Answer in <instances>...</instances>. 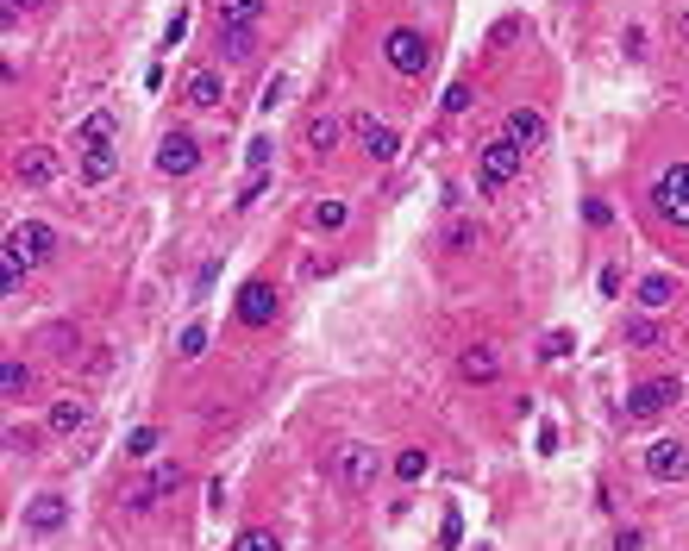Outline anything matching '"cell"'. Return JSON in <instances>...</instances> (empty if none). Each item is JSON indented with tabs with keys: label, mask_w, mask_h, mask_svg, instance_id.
<instances>
[{
	"label": "cell",
	"mask_w": 689,
	"mask_h": 551,
	"mask_svg": "<svg viewBox=\"0 0 689 551\" xmlns=\"http://www.w3.org/2000/svg\"><path fill=\"white\" fill-rule=\"evenodd\" d=\"M677 401H683V376H646V382H633V389H627L621 414H627V426H652V420L671 414Z\"/></svg>",
	"instance_id": "6da1fadb"
},
{
	"label": "cell",
	"mask_w": 689,
	"mask_h": 551,
	"mask_svg": "<svg viewBox=\"0 0 689 551\" xmlns=\"http://www.w3.org/2000/svg\"><path fill=\"white\" fill-rule=\"evenodd\" d=\"M520 170H527V151H520L508 132H495L489 145L477 151V188H483V195H502L508 182H520Z\"/></svg>",
	"instance_id": "7a4b0ae2"
},
{
	"label": "cell",
	"mask_w": 689,
	"mask_h": 551,
	"mask_svg": "<svg viewBox=\"0 0 689 551\" xmlns=\"http://www.w3.org/2000/svg\"><path fill=\"white\" fill-rule=\"evenodd\" d=\"M182 476H188V470H182L176 458H163L157 470H145L138 483H126V514H151V508H163V501L182 489Z\"/></svg>",
	"instance_id": "3957f363"
},
{
	"label": "cell",
	"mask_w": 689,
	"mask_h": 551,
	"mask_svg": "<svg viewBox=\"0 0 689 551\" xmlns=\"http://www.w3.org/2000/svg\"><path fill=\"white\" fill-rule=\"evenodd\" d=\"M652 207H658V220L689 226V157L664 163V170L652 176Z\"/></svg>",
	"instance_id": "277c9868"
},
{
	"label": "cell",
	"mask_w": 689,
	"mask_h": 551,
	"mask_svg": "<svg viewBox=\"0 0 689 551\" xmlns=\"http://www.w3.org/2000/svg\"><path fill=\"white\" fill-rule=\"evenodd\" d=\"M51 257H57V232L44 220H26V226L7 232V270H38V263H51Z\"/></svg>",
	"instance_id": "5b68a950"
},
{
	"label": "cell",
	"mask_w": 689,
	"mask_h": 551,
	"mask_svg": "<svg viewBox=\"0 0 689 551\" xmlns=\"http://www.w3.org/2000/svg\"><path fill=\"white\" fill-rule=\"evenodd\" d=\"M383 63L395 69V76H420V69L433 63V44H426L420 26H389L383 32Z\"/></svg>",
	"instance_id": "8992f818"
},
{
	"label": "cell",
	"mask_w": 689,
	"mask_h": 551,
	"mask_svg": "<svg viewBox=\"0 0 689 551\" xmlns=\"http://www.w3.org/2000/svg\"><path fill=\"white\" fill-rule=\"evenodd\" d=\"M351 138H358V151H364L370 163H395V157H401V132L389 126V119H376V113L351 119Z\"/></svg>",
	"instance_id": "52a82bcc"
},
{
	"label": "cell",
	"mask_w": 689,
	"mask_h": 551,
	"mask_svg": "<svg viewBox=\"0 0 689 551\" xmlns=\"http://www.w3.org/2000/svg\"><path fill=\"white\" fill-rule=\"evenodd\" d=\"M376 470H383V458H376L370 445H345L339 458H332V476H339V489H351V495H364L376 483Z\"/></svg>",
	"instance_id": "ba28073f"
},
{
	"label": "cell",
	"mask_w": 689,
	"mask_h": 551,
	"mask_svg": "<svg viewBox=\"0 0 689 551\" xmlns=\"http://www.w3.org/2000/svg\"><path fill=\"white\" fill-rule=\"evenodd\" d=\"M57 170H63V163H57L51 145H19L13 151V182H26V188H51Z\"/></svg>",
	"instance_id": "9c48e42d"
},
{
	"label": "cell",
	"mask_w": 689,
	"mask_h": 551,
	"mask_svg": "<svg viewBox=\"0 0 689 551\" xmlns=\"http://www.w3.org/2000/svg\"><path fill=\"white\" fill-rule=\"evenodd\" d=\"M157 170H163V176H195V170H201V145H195V132H163V145H157Z\"/></svg>",
	"instance_id": "30bf717a"
},
{
	"label": "cell",
	"mask_w": 689,
	"mask_h": 551,
	"mask_svg": "<svg viewBox=\"0 0 689 551\" xmlns=\"http://www.w3.org/2000/svg\"><path fill=\"white\" fill-rule=\"evenodd\" d=\"M276 307H282V295H276V282H245L239 289V326H270L276 320Z\"/></svg>",
	"instance_id": "8fae6325"
},
{
	"label": "cell",
	"mask_w": 689,
	"mask_h": 551,
	"mask_svg": "<svg viewBox=\"0 0 689 551\" xmlns=\"http://www.w3.org/2000/svg\"><path fill=\"white\" fill-rule=\"evenodd\" d=\"M182 107H195V113H220V107H226V76H220V69H195V76L182 82Z\"/></svg>",
	"instance_id": "7c38bea8"
},
{
	"label": "cell",
	"mask_w": 689,
	"mask_h": 551,
	"mask_svg": "<svg viewBox=\"0 0 689 551\" xmlns=\"http://www.w3.org/2000/svg\"><path fill=\"white\" fill-rule=\"evenodd\" d=\"M458 376L470 382V389H489V382L502 376V351L495 345H464L458 351Z\"/></svg>",
	"instance_id": "4fadbf2b"
},
{
	"label": "cell",
	"mask_w": 689,
	"mask_h": 551,
	"mask_svg": "<svg viewBox=\"0 0 689 551\" xmlns=\"http://www.w3.org/2000/svg\"><path fill=\"white\" fill-rule=\"evenodd\" d=\"M301 145H307V157H332V151L345 145V119L339 113H314L301 126Z\"/></svg>",
	"instance_id": "5bb4252c"
},
{
	"label": "cell",
	"mask_w": 689,
	"mask_h": 551,
	"mask_svg": "<svg viewBox=\"0 0 689 551\" xmlns=\"http://www.w3.org/2000/svg\"><path fill=\"white\" fill-rule=\"evenodd\" d=\"M646 476H652V483H683V476H689V451L677 439H658L646 451Z\"/></svg>",
	"instance_id": "9a60e30c"
},
{
	"label": "cell",
	"mask_w": 689,
	"mask_h": 551,
	"mask_svg": "<svg viewBox=\"0 0 689 551\" xmlns=\"http://www.w3.org/2000/svg\"><path fill=\"white\" fill-rule=\"evenodd\" d=\"M38 351L44 357H57V364H76V351H82V326L76 320H51L38 332Z\"/></svg>",
	"instance_id": "2e32d148"
},
{
	"label": "cell",
	"mask_w": 689,
	"mask_h": 551,
	"mask_svg": "<svg viewBox=\"0 0 689 551\" xmlns=\"http://www.w3.org/2000/svg\"><path fill=\"white\" fill-rule=\"evenodd\" d=\"M502 132H508V138H514V145H520V151H527V157H533V151L545 145V132H552V126H545V113H539V107H514Z\"/></svg>",
	"instance_id": "e0dca14e"
},
{
	"label": "cell",
	"mask_w": 689,
	"mask_h": 551,
	"mask_svg": "<svg viewBox=\"0 0 689 551\" xmlns=\"http://www.w3.org/2000/svg\"><path fill=\"white\" fill-rule=\"evenodd\" d=\"M264 7L270 0H220V7H213V26L220 32H251L257 19H264Z\"/></svg>",
	"instance_id": "ac0fdd59"
},
{
	"label": "cell",
	"mask_w": 689,
	"mask_h": 551,
	"mask_svg": "<svg viewBox=\"0 0 689 551\" xmlns=\"http://www.w3.org/2000/svg\"><path fill=\"white\" fill-rule=\"evenodd\" d=\"M113 170H120V151H113V138H94V145H82V182H113Z\"/></svg>",
	"instance_id": "d6986e66"
},
{
	"label": "cell",
	"mask_w": 689,
	"mask_h": 551,
	"mask_svg": "<svg viewBox=\"0 0 689 551\" xmlns=\"http://www.w3.org/2000/svg\"><path fill=\"white\" fill-rule=\"evenodd\" d=\"M88 414H94L88 401H76V395H63V401H51V420H44V426H51V433H63V439H76L82 426H88Z\"/></svg>",
	"instance_id": "ffe728a7"
},
{
	"label": "cell",
	"mask_w": 689,
	"mask_h": 551,
	"mask_svg": "<svg viewBox=\"0 0 689 551\" xmlns=\"http://www.w3.org/2000/svg\"><path fill=\"white\" fill-rule=\"evenodd\" d=\"M477 245H483V226H477V220H451V226L439 232V251H445V257H470Z\"/></svg>",
	"instance_id": "44dd1931"
},
{
	"label": "cell",
	"mask_w": 689,
	"mask_h": 551,
	"mask_svg": "<svg viewBox=\"0 0 689 551\" xmlns=\"http://www.w3.org/2000/svg\"><path fill=\"white\" fill-rule=\"evenodd\" d=\"M26 526H32V533H57V526H63V495H38L26 508Z\"/></svg>",
	"instance_id": "7402d4cb"
},
{
	"label": "cell",
	"mask_w": 689,
	"mask_h": 551,
	"mask_svg": "<svg viewBox=\"0 0 689 551\" xmlns=\"http://www.w3.org/2000/svg\"><path fill=\"white\" fill-rule=\"evenodd\" d=\"M0 389H7V401L32 395V364H26V357H7V364H0Z\"/></svg>",
	"instance_id": "603a6c76"
},
{
	"label": "cell",
	"mask_w": 689,
	"mask_h": 551,
	"mask_svg": "<svg viewBox=\"0 0 689 551\" xmlns=\"http://www.w3.org/2000/svg\"><path fill=\"white\" fill-rule=\"evenodd\" d=\"M621 339L633 345V351H652V345H664V326L652 320V314H639V320H627V332Z\"/></svg>",
	"instance_id": "cb8c5ba5"
},
{
	"label": "cell",
	"mask_w": 689,
	"mask_h": 551,
	"mask_svg": "<svg viewBox=\"0 0 689 551\" xmlns=\"http://www.w3.org/2000/svg\"><path fill=\"white\" fill-rule=\"evenodd\" d=\"M677 301V276H646L639 282V307H671Z\"/></svg>",
	"instance_id": "d4e9b609"
},
{
	"label": "cell",
	"mask_w": 689,
	"mask_h": 551,
	"mask_svg": "<svg viewBox=\"0 0 689 551\" xmlns=\"http://www.w3.org/2000/svg\"><path fill=\"white\" fill-rule=\"evenodd\" d=\"M232 551H282V539L270 533V526H245V533L232 539Z\"/></svg>",
	"instance_id": "484cf974"
},
{
	"label": "cell",
	"mask_w": 689,
	"mask_h": 551,
	"mask_svg": "<svg viewBox=\"0 0 689 551\" xmlns=\"http://www.w3.org/2000/svg\"><path fill=\"white\" fill-rule=\"evenodd\" d=\"M307 220H314L320 232H339L351 213H345V201H314V213H307Z\"/></svg>",
	"instance_id": "4316f807"
},
{
	"label": "cell",
	"mask_w": 689,
	"mask_h": 551,
	"mask_svg": "<svg viewBox=\"0 0 689 551\" xmlns=\"http://www.w3.org/2000/svg\"><path fill=\"white\" fill-rule=\"evenodd\" d=\"M395 476H401V483H420V476H426V451H420V445L395 451Z\"/></svg>",
	"instance_id": "83f0119b"
},
{
	"label": "cell",
	"mask_w": 689,
	"mask_h": 551,
	"mask_svg": "<svg viewBox=\"0 0 689 551\" xmlns=\"http://www.w3.org/2000/svg\"><path fill=\"white\" fill-rule=\"evenodd\" d=\"M570 351H577V332H545V339H539V357H552V364H558V357H570Z\"/></svg>",
	"instance_id": "f1b7e54d"
},
{
	"label": "cell",
	"mask_w": 689,
	"mask_h": 551,
	"mask_svg": "<svg viewBox=\"0 0 689 551\" xmlns=\"http://www.w3.org/2000/svg\"><path fill=\"white\" fill-rule=\"evenodd\" d=\"M157 445H163V433H157V426H138V433L126 439V458H151Z\"/></svg>",
	"instance_id": "f546056e"
},
{
	"label": "cell",
	"mask_w": 689,
	"mask_h": 551,
	"mask_svg": "<svg viewBox=\"0 0 689 551\" xmlns=\"http://www.w3.org/2000/svg\"><path fill=\"white\" fill-rule=\"evenodd\" d=\"M94 138H113V113H88V119H82L76 145H94Z\"/></svg>",
	"instance_id": "4dcf8cb0"
},
{
	"label": "cell",
	"mask_w": 689,
	"mask_h": 551,
	"mask_svg": "<svg viewBox=\"0 0 689 551\" xmlns=\"http://www.w3.org/2000/svg\"><path fill=\"white\" fill-rule=\"evenodd\" d=\"M7 451H13V458H32V451H38V433H32V426H7Z\"/></svg>",
	"instance_id": "1f68e13d"
},
{
	"label": "cell",
	"mask_w": 689,
	"mask_h": 551,
	"mask_svg": "<svg viewBox=\"0 0 689 551\" xmlns=\"http://www.w3.org/2000/svg\"><path fill=\"white\" fill-rule=\"evenodd\" d=\"M176 351H182V357H201V351H207V326H188Z\"/></svg>",
	"instance_id": "d6a6232c"
},
{
	"label": "cell",
	"mask_w": 689,
	"mask_h": 551,
	"mask_svg": "<svg viewBox=\"0 0 689 551\" xmlns=\"http://www.w3.org/2000/svg\"><path fill=\"white\" fill-rule=\"evenodd\" d=\"M514 38H520V19H502V26H495V32H489V44H495V51H508V44H514Z\"/></svg>",
	"instance_id": "836d02e7"
},
{
	"label": "cell",
	"mask_w": 689,
	"mask_h": 551,
	"mask_svg": "<svg viewBox=\"0 0 689 551\" xmlns=\"http://www.w3.org/2000/svg\"><path fill=\"white\" fill-rule=\"evenodd\" d=\"M470 107V82H451L445 88V113H464Z\"/></svg>",
	"instance_id": "e575fe53"
},
{
	"label": "cell",
	"mask_w": 689,
	"mask_h": 551,
	"mask_svg": "<svg viewBox=\"0 0 689 551\" xmlns=\"http://www.w3.org/2000/svg\"><path fill=\"white\" fill-rule=\"evenodd\" d=\"M621 51H627V57H646V32L627 26V32H621Z\"/></svg>",
	"instance_id": "d590c367"
},
{
	"label": "cell",
	"mask_w": 689,
	"mask_h": 551,
	"mask_svg": "<svg viewBox=\"0 0 689 551\" xmlns=\"http://www.w3.org/2000/svg\"><path fill=\"white\" fill-rule=\"evenodd\" d=\"M583 220H589V226H608L614 213H608V201H589V207H583Z\"/></svg>",
	"instance_id": "8d00e7d4"
},
{
	"label": "cell",
	"mask_w": 689,
	"mask_h": 551,
	"mask_svg": "<svg viewBox=\"0 0 689 551\" xmlns=\"http://www.w3.org/2000/svg\"><path fill=\"white\" fill-rule=\"evenodd\" d=\"M32 7H44V0H7V13H32Z\"/></svg>",
	"instance_id": "74e56055"
},
{
	"label": "cell",
	"mask_w": 689,
	"mask_h": 551,
	"mask_svg": "<svg viewBox=\"0 0 689 551\" xmlns=\"http://www.w3.org/2000/svg\"><path fill=\"white\" fill-rule=\"evenodd\" d=\"M677 38H683V44H689V13H677Z\"/></svg>",
	"instance_id": "f35d334b"
}]
</instances>
